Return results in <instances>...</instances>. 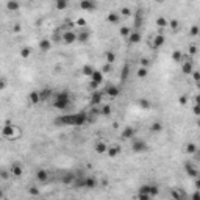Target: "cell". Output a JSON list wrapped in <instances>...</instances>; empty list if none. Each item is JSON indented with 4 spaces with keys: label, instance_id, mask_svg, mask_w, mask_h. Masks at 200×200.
<instances>
[{
    "label": "cell",
    "instance_id": "obj_36",
    "mask_svg": "<svg viewBox=\"0 0 200 200\" xmlns=\"http://www.w3.org/2000/svg\"><path fill=\"white\" fill-rule=\"evenodd\" d=\"M121 36H124V38H128V36H130V28H128V27H121Z\"/></svg>",
    "mask_w": 200,
    "mask_h": 200
},
{
    "label": "cell",
    "instance_id": "obj_10",
    "mask_svg": "<svg viewBox=\"0 0 200 200\" xmlns=\"http://www.w3.org/2000/svg\"><path fill=\"white\" fill-rule=\"evenodd\" d=\"M134 133H136L134 128H131V127H125V128L122 130V134L121 136H122L124 139H130V138H133V136H134Z\"/></svg>",
    "mask_w": 200,
    "mask_h": 200
},
{
    "label": "cell",
    "instance_id": "obj_16",
    "mask_svg": "<svg viewBox=\"0 0 200 200\" xmlns=\"http://www.w3.org/2000/svg\"><path fill=\"white\" fill-rule=\"evenodd\" d=\"M28 98H30V102H31L33 105H36V103L41 102V97H39V92H38V91H31L30 95H28Z\"/></svg>",
    "mask_w": 200,
    "mask_h": 200
},
{
    "label": "cell",
    "instance_id": "obj_34",
    "mask_svg": "<svg viewBox=\"0 0 200 200\" xmlns=\"http://www.w3.org/2000/svg\"><path fill=\"white\" fill-rule=\"evenodd\" d=\"M172 58H174V61H175V63H180V61H181V58H183V53H181L180 50H175L174 53H172Z\"/></svg>",
    "mask_w": 200,
    "mask_h": 200
},
{
    "label": "cell",
    "instance_id": "obj_8",
    "mask_svg": "<svg viewBox=\"0 0 200 200\" xmlns=\"http://www.w3.org/2000/svg\"><path fill=\"white\" fill-rule=\"evenodd\" d=\"M185 170L188 172V175H189V177H194V178L198 177V170L192 166V163H189V161H188L186 164H185Z\"/></svg>",
    "mask_w": 200,
    "mask_h": 200
},
{
    "label": "cell",
    "instance_id": "obj_1",
    "mask_svg": "<svg viewBox=\"0 0 200 200\" xmlns=\"http://www.w3.org/2000/svg\"><path fill=\"white\" fill-rule=\"evenodd\" d=\"M88 122V114L86 113H74V114H66V116H60L55 119L56 125H75L81 127Z\"/></svg>",
    "mask_w": 200,
    "mask_h": 200
},
{
    "label": "cell",
    "instance_id": "obj_51",
    "mask_svg": "<svg viewBox=\"0 0 200 200\" xmlns=\"http://www.w3.org/2000/svg\"><path fill=\"white\" fill-rule=\"evenodd\" d=\"M192 200H200V192H198V189H195V192L192 194Z\"/></svg>",
    "mask_w": 200,
    "mask_h": 200
},
{
    "label": "cell",
    "instance_id": "obj_9",
    "mask_svg": "<svg viewBox=\"0 0 200 200\" xmlns=\"http://www.w3.org/2000/svg\"><path fill=\"white\" fill-rule=\"evenodd\" d=\"M91 81H94V83H97V85H102V81H103L102 70H94V74L91 75Z\"/></svg>",
    "mask_w": 200,
    "mask_h": 200
},
{
    "label": "cell",
    "instance_id": "obj_12",
    "mask_svg": "<svg viewBox=\"0 0 200 200\" xmlns=\"http://www.w3.org/2000/svg\"><path fill=\"white\" fill-rule=\"evenodd\" d=\"M49 172L47 170H44V169H41V170H38L36 172V180L38 181H47L49 180Z\"/></svg>",
    "mask_w": 200,
    "mask_h": 200
},
{
    "label": "cell",
    "instance_id": "obj_2",
    "mask_svg": "<svg viewBox=\"0 0 200 200\" xmlns=\"http://www.w3.org/2000/svg\"><path fill=\"white\" fill-rule=\"evenodd\" d=\"M53 106L60 111H66L70 106V95L67 91H61L55 95V100H53Z\"/></svg>",
    "mask_w": 200,
    "mask_h": 200
},
{
    "label": "cell",
    "instance_id": "obj_5",
    "mask_svg": "<svg viewBox=\"0 0 200 200\" xmlns=\"http://www.w3.org/2000/svg\"><path fill=\"white\" fill-rule=\"evenodd\" d=\"M80 8L89 13V11H94V10H95V8H97V3L92 2V0H83V2H80Z\"/></svg>",
    "mask_w": 200,
    "mask_h": 200
},
{
    "label": "cell",
    "instance_id": "obj_14",
    "mask_svg": "<svg viewBox=\"0 0 200 200\" xmlns=\"http://www.w3.org/2000/svg\"><path fill=\"white\" fill-rule=\"evenodd\" d=\"M10 174H11L13 177H16V178L22 177V167H21L19 164H13V166H11V170H10Z\"/></svg>",
    "mask_w": 200,
    "mask_h": 200
},
{
    "label": "cell",
    "instance_id": "obj_19",
    "mask_svg": "<svg viewBox=\"0 0 200 200\" xmlns=\"http://www.w3.org/2000/svg\"><path fill=\"white\" fill-rule=\"evenodd\" d=\"M106 94L110 97H117L119 95V88L117 86H108L106 88Z\"/></svg>",
    "mask_w": 200,
    "mask_h": 200
},
{
    "label": "cell",
    "instance_id": "obj_24",
    "mask_svg": "<svg viewBox=\"0 0 200 200\" xmlns=\"http://www.w3.org/2000/svg\"><path fill=\"white\" fill-rule=\"evenodd\" d=\"M106 150H108V145L105 142H97L95 144V152L97 153H105Z\"/></svg>",
    "mask_w": 200,
    "mask_h": 200
},
{
    "label": "cell",
    "instance_id": "obj_35",
    "mask_svg": "<svg viewBox=\"0 0 200 200\" xmlns=\"http://www.w3.org/2000/svg\"><path fill=\"white\" fill-rule=\"evenodd\" d=\"M128 74H130V66H124V67H122V74H121L122 80H127V78H128Z\"/></svg>",
    "mask_w": 200,
    "mask_h": 200
},
{
    "label": "cell",
    "instance_id": "obj_7",
    "mask_svg": "<svg viewBox=\"0 0 200 200\" xmlns=\"http://www.w3.org/2000/svg\"><path fill=\"white\" fill-rule=\"evenodd\" d=\"M63 41H64L66 44H72L77 41V33L74 31H64L63 33Z\"/></svg>",
    "mask_w": 200,
    "mask_h": 200
},
{
    "label": "cell",
    "instance_id": "obj_56",
    "mask_svg": "<svg viewBox=\"0 0 200 200\" xmlns=\"http://www.w3.org/2000/svg\"><path fill=\"white\" fill-rule=\"evenodd\" d=\"M194 114H195V116H198V114H200V111H198V105H195V106H194Z\"/></svg>",
    "mask_w": 200,
    "mask_h": 200
},
{
    "label": "cell",
    "instance_id": "obj_33",
    "mask_svg": "<svg viewBox=\"0 0 200 200\" xmlns=\"http://www.w3.org/2000/svg\"><path fill=\"white\" fill-rule=\"evenodd\" d=\"M75 175L74 174H69V175H66L64 178H63V183H66V185H69V183H74V181H75Z\"/></svg>",
    "mask_w": 200,
    "mask_h": 200
},
{
    "label": "cell",
    "instance_id": "obj_28",
    "mask_svg": "<svg viewBox=\"0 0 200 200\" xmlns=\"http://www.w3.org/2000/svg\"><path fill=\"white\" fill-rule=\"evenodd\" d=\"M100 114L102 116H110L111 114V106L110 105H103L102 108H100Z\"/></svg>",
    "mask_w": 200,
    "mask_h": 200
},
{
    "label": "cell",
    "instance_id": "obj_4",
    "mask_svg": "<svg viewBox=\"0 0 200 200\" xmlns=\"http://www.w3.org/2000/svg\"><path fill=\"white\" fill-rule=\"evenodd\" d=\"M131 149H133L134 153H142V152H147L149 150L147 144H145L144 141H141V139H136L133 142V145H131Z\"/></svg>",
    "mask_w": 200,
    "mask_h": 200
},
{
    "label": "cell",
    "instance_id": "obj_53",
    "mask_svg": "<svg viewBox=\"0 0 200 200\" xmlns=\"http://www.w3.org/2000/svg\"><path fill=\"white\" fill-rule=\"evenodd\" d=\"M186 102H188V97H186V95H181V97H180V103H181V105H186Z\"/></svg>",
    "mask_w": 200,
    "mask_h": 200
},
{
    "label": "cell",
    "instance_id": "obj_46",
    "mask_svg": "<svg viewBox=\"0 0 200 200\" xmlns=\"http://www.w3.org/2000/svg\"><path fill=\"white\" fill-rule=\"evenodd\" d=\"M169 27H170V28H177V27H178V21H175V19H172L169 24H167Z\"/></svg>",
    "mask_w": 200,
    "mask_h": 200
},
{
    "label": "cell",
    "instance_id": "obj_43",
    "mask_svg": "<svg viewBox=\"0 0 200 200\" xmlns=\"http://www.w3.org/2000/svg\"><path fill=\"white\" fill-rule=\"evenodd\" d=\"M138 200H152L149 194H138Z\"/></svg>",
    "mask_w": 200,
    "mask_h": 200
},
{
    "label": "cell",
    "instance_id": "obj_47",
    "mask_svg": "<svg viewBox=\"0 0 200 200\" xmlns=\"http://www.w3.org/2000/svg\"><path fill=\"white\" fill-rule=\"evenodd\" d=\"M0 177H2L3 180H8V177H10V172H6V170H0Z\"/></svg>",
    "mask_w": 200,
    "mask_h": 200
},
{
    "label": "cell",
    "instance_id": "obj_32",
    "mask_svg": "<svg viewBox=\"0 0 200 200\" xmlns=\"http://www.w3.org/2000/svg\"><path fill=\"white\" fill-rule=\"evenodd\" d=\"M116 61V55L113 52H106V64H113Z\"/></svg>",
    "mask_w": 200,
    "mask_h": 200
},
{
    "label": "cell",
    "instance_id": "obj_45",
    "mask_svg": "<svg viewBox=\"0 0 200 200\" xmlns=\"http://www.w3.org/2000/svg\"><path fill=\"white\" fill-rule=\"evenodd\" d=\"M192 78H194L195 83H198V80H200V74H198L197 70H192Z\"/></svg>",
    "mask_w": 200,
    "mask_h": 200
},
{
    "label": "cell",
    "instance_id": "obj_41",
    "mask_svg": "<svg viewBox=\"0 0 200 200\" xmlns=\"http://www.w3.org/2000/svg\"><path fill=\"white\" fill-rule=\"evenodd\" d=\"M138 77L139 78H145V77H147V69H145V67L138 69Z\"/></svg>",
    "mask_w": 200,
    "mask_h": 200
},
{
    "label": "cell",
    "instance_id": "obj_3",
    "mask_svg": "<svg viewBox=\"0 0 200 200\" xmlns=\"http://www.w3.org/2000/svg\"><path fill=\"white\" fill-rule=\"evenodd\" d=\"M14 133H16V127L11 122H6L3 125V128H2V134L5 136V138H8V139H13Z\"/></svg>",
    "mask_w": 200,
    "mask_h": 200
},
{
    "label": "cell",
    "instance_id": "obj_50",
    "mask_svg": "<svg viewBox=\"0 0 200 200\" xmlns=\"http://www.w3.org/2000/svg\"><path fill=\"white\" fill-rule=\"evenodd\" d=\"M6 88V80L5 78H0V91Z\"/></svg>",
    "mask_w": 200,
    "mask_h": 200
},
{
    "label": "cell",
    "instance_id": "obj_18",
    "mask_svg": "<svg viewBox=\"0 0 200 200\" xmlns=\"http://www.w3.org/2000/svg\"><path fill=\"white\" fill-rule=\"evenodd\" d=\"M119 21H121V16L117 14V13L111 11L110 14H108V22H111V24H119Z\"/></svg>",
    "mask_w": 200,
    "mask_h": 200
},
{
    "label": "cell",
    "instance_id": "obj_13",
    "mask_svg": "<svg viewBox=\"0 0 200 200\" xmlns=\"http://www.w3.org/2000/svg\"><path fill=\"white\" fill-rule=\"evenodd\" d=\"M164 42H166L164 36H163V34H156L155 39H153V47L158 49V47H161V45H164Z\"/></svg>",
    "mask_w": 200,
    "mask_h": 200
},
{
    "label": "cell",
    "instance_id": "obj_55",
    "mask_svg": "<svg viewBox=\"0 0 200 200\" xmlns=\"http://www.w3.org/2000/svg\"><path fill=\"white\" fill-rule=\"evenodd\" d=\"M13 31H14V33H19V31H21V25H17V24H16V25L13 27Z\"/></svg>",
    "mask_w": 200,
    "mask_h": 200
},
{
    "label": "cell",
    "instance_id": "obj_6",
    "mask_svg": "<svg viewBox=\"0 0 200 200\" xmlns=\"http://www.w3.org/2000/svg\"><path fill=\"white\" fill-rule=\"evenodd\" d=\"M102 98H103V94L100 92V91H94L92 97H91V103H92V106H100Z\"/></svg>",
    "mask_w": 200,
    "mask_h": 200
},
{
    "label": "cell",
    "instance_id": "obj_40",
    "mask_svg": "<svg viewBox=\"0 0 200 200\" xmlns=\"http://www.w3.org/2000/svg\"><path fill=\"white\" fill-rule=\"evenodd\" d=\"M186 152H188V153H197V145H195V144H188Z\"/></svg>",
    "mask_w": 200,
    "mask_h": 200
},
{
    "label": "cell",
    "instance_id": "obj_42",
    "mask_svg": "<svg viewBox=\"0 0 200 200\" xmlns=\"http://www.w3.org/2000/svg\"><path fill=\"white\" fill-rule=\"evenodd\" d=\"M28 192L31 194V195H39V189L38 188H36V186H30V189H28Z\"/></svg>",
    "mask_w": 200,
    "mask_h": 200
},
{
    "label": "cell",
    "instance_id": "obj_26",
    "mask_svg": "<svg viewBox=\"0 0 200 200\" xmlns=\"http://www.w3.org/2000/svg\"><path fill=\"white\" fill-rule=\"evenodd\" d=\"M167 24H169L167 19H166V17H163V16L156 19V25L160 27V28H164V27H167Z\"/></svg>",
    "mask_w": 200,
    "mask_h": 200
},
{
    "label": "cell",
    "instance_id": "obj_22",
    "mask_svg": "<svg viewBox=\"0 0 200 200\" xmlns=\"http://www.w3.org/2000/svg\"><path fill=\"white\" fill-rule=\"evenodd\" d=\"M121 152V149L117 147V145H113V147H108V150H106V153L110 155L111 158H114V156H117V153Z\"/></svg>",
    "mask_w": 200,
    "mask_h": 200
},
{
    "label": "cell",
    "instance_id": "obj_17",
    "mask_svg": "<svg viewBox=\"0 0 200 200\" xmlns=\"http://www.w3.org/2000/svg\"><path fill=\"white\" fill-rule=\"evenodd\" d=\"M128 39H130L131 44H138V42L141 41V33H139V31H133V33H130Z\"/></svg>",
    "mask_w": 200,
    "mask_h": 200
},
{
    "label": "cell",
    "instance_id": "obj_59",
    "mask_svg": "<svg viewBox=\"0 0 200 200\" xmlns=\"http://www.w3.org/2000/svg\"><path fill=\"white\" fill-rule=\"evenodd\" d=\"M0 198H3V191L0 189Z\"/></svg>",
    "mask_w": 200,
    "mask_h": 200
},
{
    "label": "cell",
    "instance_id": "obj_31",
    "mask_svg": "<svg viewBox=\"0 0 200 200\" xmlns=\"http://www.w3.org/2000/svg\"><path fill=\"white\" fill-rule=\"evenodd\" d=\"M138 103H139L141 108H144V110L150 108V100H147V98H139V100H138Z\"/></svg>",
    "mask_w": 200,
    "mask_h": 200
},
{
    "label": "cell",
    "instance_id": "obj_30",
    "mask_svg": "<svg viewBox=\"0 0 200 200\" xmlns=\"http://www.w3.org/2000/svg\"><path fill=\"white\" fill-rule=\"evenodd\" d=\"M141 25H142V14L139 11V13H136V17H134V27H136V28H139Z\"/></svg>",
    "mask_w": 200,
    "mask_h": 200
},
{
    "label": "cell",
    "instance_id": "obj_44",
    "mask_svg": "<svg viewBox=\"0 0 200 200\" xmlns=\"http://www.w3.org/2000/svg\"><path fill=\"white\" fill-rule=\"evenodd\" d=\"M141 64H142V67H145V69H147V67L150 66V61H149L147 58H142V60H141Z\"/></svg>",
    "mask_w": 200,
    "mask_h": 200
},
{
    "label": "cell",
    "instance_id": "obj_38",
    "mask_svg": "<svg viewBox=\"0 0 200 200\" xmlns=\"http://www.w3.org/2000/svg\"><path fill=\"white\" fill-rule=\"evenodd\" d=\"M67 8V2L66 0H58L56 2V10H66Z\"/></svg>",
    "mask_w": 200,
    "mask_h": 200
},
{
    "label": "cell",
    "instance_id": "obj_52",
    "mask_svg": "<svg viewBox=\"0 0 200 200\" xmlns=\"http://www.w3.org/2000/svg\"><path fill=\"white\" fill-rule=\"evenodd\" d=\"M121 13H122L124 16H130V8H122Z\"/></svg>",
    "mask_w": 200,
    "mask_h": 200
},
{
    "label": "cell",
    "instance_id": "obj_39",
    "mask_svg": "<svg viewBox=\"0 0 200 200\" xmlns=\"http://www.w3.org/2000/svg\"><path fill=\"white\" fill-rule=\"evenodd\" d=\"M158 192H160V189H158V186H155V185H150V197H155V195H158Z\"/></svg>",
    "mask_w": 200,
    "mask_h": 200
},
{
    "label": "cell",
    "instance_id": "obj_58",
    "mask_svg": "<svg viewBox=\"0 0 200 200\" xmlns=\"http://www.w3.org/2000/svg\"><path fill=\"white\" fill-rule=\"evenodd\" d=\"M77 24H78V25H85V19H78Z\"/></svg>",
    "mask_w": 200,
    "mask_h": 200
},
{
    "label": "cell",
    "instance_id": "obj_23",
    "mask_svg": "<svg viewBox=\"0 0 200 200\" xmlns=\"http://www.w3.org/2000/svg\"><path fill=\"white\" fill-rule=\"evenodd\" d=\"M89 39V31H81V33H78L77 34V41H80V42H86Z\"/></svg>",
    "mask_w": 200,
    "mask_h": 200
},
{
    "label": "cell",
    "instance_id": "obj_11",
    "mask_svg": "<svg viewBox=\"0 0 200 200\" xmlns=\"http://www.w3.org/2000/svg\"><path fill=\"white\" fill-rule=\"evenodd\" d=\"M50 47H52L50 39H41V41H39V50H41V52H49Z\"/></svg>",
    "mask_w": 200,
    "mask_h": 200
},
{
    "label": "cell",
    "instance_id": "obj_20",
    "mask_svg": "<svg viewBox=\"0 0 200 200\" xmlns=\"http://www.w3.org/2000/svg\"><path fill=\"white\" fill-rule=\"evenodd\" d=\"M181 70H183V74H186V75L192 74V63H191V61L183 63V67H181Z\"/></svg>",
    "mask_w": 200,
    "mask_h": 200
},
{
    "label": "cell",
    "instance_id": "obj_15",
    "mask_svg": "<svg viewBox=\"0 0 200 200\" xmlns=\"http://www.w3.org/2000/svg\"><path fill=\"white\" fill-rule=\"evenodd\" d=\"M172 197H174V200H185L186 198V195H185V192L183 191H180V189H172Z\"/></svg>",
    "mask_w": 200,
    "mask_h": 200
},
{
    "label": "cell",
    "instance_id": "obj_57",
    "mask_svg": "<svg viewBox=\"0 0 200 200\" xmlns=\"http://www.w3.org/2000/svg\"><path fill=\"white\" fill-rule=\"evenodd\" d=\"M110 67H111V64H106V66L103 67V72H108V70H110ZM103 72H102V74H103Z\"/></svg>",
    "mask_w": 200,
    "mask_h": 200
},
{
    "label": "cell",
    "instance_id": "obj_25",
    "mask_svg": "<svg viewBox=\"0 0 200 200\" xmlns=\"http://www.w3.org/2000/svg\"><path fill=\"white\" fill-rule=\"evenodd\" d=\"M6 8H8L10 11H17V10L21 8V5H19V2H14V0H13V2H8V3H6Z\"/></svg>",
    "mask_w": 200,
    "mask_h": 200
},
{
    "label": "cell",
    "instance_id": "obj_21",
    "mask_svg": "<svg viewBox=\"0 0 200 200\" xmlns=\"http://www.w3.org/2000/svg\"><path fill=\"white\" fill-rule=\"evenodd\" d=\"M52 95V89L45 88L44 91H41L39 92V97H41V102H44V100H49V97Z\"/></svg>",
    "mask_w": 200,
    "mask_h": 200
},
{
    "label": "cell",
    "instance_id": "obj_37",
    "mask_svg": "<svg viewBox=\"0 0 200 200\" xmlns=\"http://www.w3.org/2000/svg\"><path fill=\"white\" fill-rule=\"evenodd\" d=\"M30 53H31V49H30V47H24V49L21 50V56H22V58H28Z\"/></svg>",
    "mask_w": 200,
    "mask_h": 200
},
{
    "label": "cell",
    "instance_id": "obj_29",
    "mask_svg": "<svg viewBox=\"0 0 200 200\" xmlns=\"http://www.w3.org/2000/svg\"><path fill=\"white\" fill-rule=\"evenodd\" d=\"M94 74V67L92 66H83V75H86V77H91Z\"/></svg>",
    "mask_w": 200,
    "mask_h": 200
},
{
    "label": "cell",
    "instance_id": "obj_48",
    "mask_svg": "<svg viewBox=\"0 0 200 200\" xmlns=\"http://www.w3.org/2000/svg\"><path fill=\"white\" fill-rule=\"evenodd\" d=\"M191 34H192V36H197L198 34V25H194L192 28H191Z\"/></svg>",
    "mask_w": 200,
    "mask_h": 200
},
{
    "label": "cell",
    "instance_id": "obj_27",
    "mask_svg": "<svg viewBox=\"0 0 200 200\" xmlns=\"http://www.w3.org/2000/svg\"><path fill=\"white\" fill-rule=\"evenodd\" d=\"M161 130H163V125L160 122H155V124L150 125V131H153V133H160Z\"/></svg>",
    "mask_w": 200,
    "mask_h": 200
},
{
    "label": "cell",
    "instance_id": "obj_49",
    "mask_svg": "<svg viewBox=\"0 0 200 200\" xmlns=\"http://www.w3.org/2000/svg\"><path fill=\"white\" fill-rule=\"evenodd\" d=\"M100 85H97V83H94V81H91L89 83V89H92V91H97V88H98Z\"/></svg>",
    "mask_w": 200,
    "mask_h": 200
},
{
    "label": "cell",
    "instance_id": "obj_54",
    "mask_svg": "<svg viewBox=\"0 0 200 200\" xmlns=\"http://www.w3.org/2000/svg\"><path fill=\"white\" fill-rule=\"evenodd\" d=\"M189 53H192V55L197 53V47H195V45H191V47H189Z\"/></svg>",
    "mask_w": 200,
    "mask_h": 200
}]
</instances>
